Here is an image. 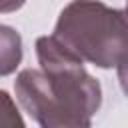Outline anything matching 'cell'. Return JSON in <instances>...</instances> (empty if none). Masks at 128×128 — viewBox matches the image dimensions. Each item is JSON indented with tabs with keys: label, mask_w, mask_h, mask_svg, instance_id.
<instances>
[{
	"label": "cell",
	"mask_w": 128,
	"mask_h": 128,
	"mask_svg": "<svg viewBox=\"0 0 128 128\" xmlns=\"http://www.w3.org/2000/svg\"><path fill=\"white\" fill-rule=\"evenodd\" d=\"M36 58L40 70L26 68L14 80L22 108L40 128H92L102 106L100 82L52 36L36 40Z\"/></svg>",
	"instance_id": "cell-1"
},
{
	"label": "cell",
	"mask_w": 128,
	"mask_h": 128,
	"mask_svg": "<svg viewBox=\"0 0 128 128\" xmlns=\"http://www.w3.org/2000/svg\"><path fill=\"white\" fill-rule=\"evenodd\" d=\"M52 38L76 60L98 68H124L126 16L100 0H72L60 12Z\"/></svg>",
	"instance_id": "cell-2"
},
{
	"label": "cell",
	"mask_w": 128,
	"mask_h": 128,
	"mask_svg": "<svg viewBox=\"0 0 128 128\" xmlns=\"http://www.w3.org/2000/svg\"><path fill=\"white\" fill-rule=\"evenodd\" d=\"M22 62V38L6 24H0V76L16 72Z\"/></svg>",
	"instance_id": "cell-3"
},
{
	"label": "cell",
	"mask_w": 128,
	"mask_h": 128,
	"mask_svg": "<svg viewBox=\"0 0 128 128\" xmlns=\"http://www.w3.org/2000/svg\"><path fill=\"white\" fill-rule=\"evenodd\" d=\"M0 128H26L16 102L6 90H0Z\"/></svg>",
	"instance_id": "cell-4"
},
{
	"label": "cell",
	"mask_w": 128,
	"mask_h": 128,
	"mask_svg": "<svg viewBox=\"0 0 128 128\" xmlns=\"http://www.w3.org/2000/svg\"><path fill=\"white\" fill-rule=\"evenodd\" d=\"M26 4V0H0V12L8 14V12H16Z\"/></svg>",
	"instance_id": "cell-5"
}]
</instances>
